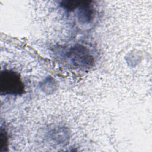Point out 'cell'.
I'll return each instance as SVG.
<instances>
[{"instance_id": "6da1fadb", "label": "cell", "mask_w": 152, "mask_h": 152, "mask_svg": "<svg viewBox=\"0 0 152 152\" xmlns=\"http://www.w3.org/2000/svg\"><path fill=\"white\" fill-rule=\"evenodd\" d=\"M24 86L20 75L11 70H4L0 75L1 95H20L24 93Z\"/></svg>"}, {"instance_id": "7a4b0ae2", "label": "cell", "mask_w": 152, "mask_h": 152, "mask_svg": "<svg viewBox=\"0 0 152 152\" xmlns=\"http://www.w3.org/2000/svg\"><path fill=\"white\" fill-rule=\"evenodd\" d=\"M84 48H82L81 52H82ZM80 51V47H76L73 49L72 51L70 52L71 55L69 56L70 58H71V61L74 63H76V64L80 65L81 66H84L83 64H88V63H90L91 62H93V61L91 59L90 55L88 54H86V53H81L79 52Z\"/></svg>"}]
</instances>
